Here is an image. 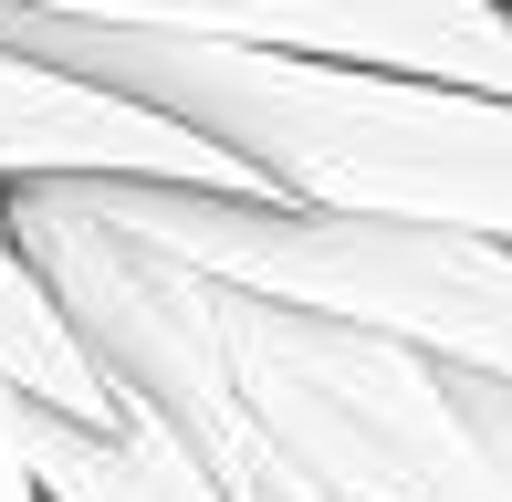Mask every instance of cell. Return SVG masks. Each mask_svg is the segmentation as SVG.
Instances as JSON below:
<instances>
[{
    "label": "cell",
    "mask_w": 512,
    "mask_h": 502,
    "mask_svg": "<svg viewBox=\"0 0 512 502\" xmlns=\"http://www.w3.org/2000/svg\"><path fill=\"white\" fill-rule=\"evenodd\" d=\"M0 42L209 136L272 199L512 241V95L398 74V63H335V53L105 32V21H53V11H0Z\"/></svg>",
    "instance_id": "6da1fadb"
},
{
    "label": "cell",
    "mask_w": 512,
    "mask_h": 502,
    "mask_svg": "<svg viewBox=\"0 0 512 502\" xmlns=\"http://www.w3.org/2000/svg\"><path fill=\"white\" fill-rule=\"evenodd\" d=\"M74 189L115 231H136L147 251H168L178 272H199L220 293L366 325L387 346H418L429 367L512 387V241L304 210L272 189H168V178H74Z\"/></svg>",
    "instance_id": "7a4b0ae2"
},
{
    "label": "cell",
    "mask_w": 512,
    "mask_h": 502,
    "mask_svg": "<svg viewBox=\"0 0 512 502\" xmlns=\"http://www.w3.org/2000/svg\"><path fill=\"white\" fill-rule=\"evenodd\" d=\"M199 346L251 440L324 502H512V471L471 429L450 367H429L418 346L220 283H199Z\"/></svg>",
    "instance_id": "3957f363"
},
{
    "label": "cell",
    "mask_w": 512,
    "mask_h": 502,
    "mask_svg": "<svg viewBox=\"0 0 512 502\" xmlns=\"http://www.w3.org/2000/svg\"><path fill=\"white\" fill-rule=\"evenodd\" d=\"M0 241L32 262V283L53 293V314L74 325V346L95 356L126 398H147L157 419L178 429V450L199 461V482L220 502H324L304 471H283L251 440V419L220 398L209 346H199V283L168 251L115 231L74 178H11V189H0Z\"/></svg>",
    "instance_id": "277c9868"
},
{
    "label": "cell",
    "mask_w": 512,
    "mask_h": 502,
    "mask_svg": "<svg viewBox=\"0 0 512 502\" xmlns=\"http://www.w3.org/2000/svg\"><path fill=\"white\" fill-rule=\"evenodd\" d=\"M0 11L105 21V32H168V42H241V53L398 63V74L512 95V11L502 0H0Z\"/></svg>",
    "instance_id": "5b68a950"
},
{
    "label": "cell",
    "mask_w": 512,
    "mask_h": 502,
    "mask_svg": "<svg viewBox=\"0 0 512 502\" xmlns=\"http://www.w3.org/2000/svg\"><path fill=\"white\" fill-rule=\"evenodd\" d=\"M0 178H168V189H262L241 157L209 136L147 116V105L105 95V84L32 63L0 42Z\"/></svg>",
    "instance_id": "8992f818"
},
{
    "label": "cell",
    "mask_w": 512,
    "mask_h": 502,
    "mask_svg": "<svg viewBox=\"0 0 512 502\" xmlns=\"http://www.w3.org/2000/svg\"><path fill=\"white\" fill-rule=\"evenodd\" d=\"M0 440H11V461L32 471L42 502H220L147 398H126L115 419H74V408L0 387Z\"/></svg>",
    "instance_id": "52a82bcc"
},
{
    "label": "cell",
    "mask_w": 512,
    "mask_h": 502,
    "mask_svg": "<svg viewBox=\"0 0 512 502\" xmlns=\"http://www.w3.org/2000/svg\"><path fill=\"white\" fill-rule=\"evenodd\" d=\"M0 387H21L42 408H74V419H115L126 408V387L74 346V325L53 314V293L32 283V262L11 241H0Z\"/></svg>",
    "instance_id": "ba28073f"
},
{
    "label": "cell",
    "mask_w": 512,
    "mask_h": 502,
    "mask_svg": "<svg viewBox=\"0 0 512 502\" xmlns=\"http://www.w3.org/2000/svg\"><path fill=\"white\" fill-rule=\"evenodd\" d=\"M450 387H460V408H471V429L492 440V461L512 471V387L502 377H460V367H450Z\"/></svg>",
    "instance_id": "9c48e42d"
},
{
    "label": "cell",
    "mask_w": 512,
    "mask_h": 502,
    "mask_svg": "<svg viewBox=\"0 0 512 502\" xmlns=\"http://www.w3.org/2000/svg\"><path fill=\"white\" fill-rule=\"evenodd\" d=\"M0 502H42V492H32V471L11 461V440H0Z\"/></svg>",
    "instance_id": "30bf717a"
},
{
    "label": "cell",
    "mask_w": 512,
    "mask_h": 502,
    "mask_svg": "<svg viewBox=\"0 0 512 502\" xmlns=\"http://www.w3.org/2000/svg\"><path fill=\"white\" fill-rule=\"evenodd\" d=\"M502 11H512V0H502Z\"/></svg>",
    "instance_id": "8fae6325"
}]
</instances>
